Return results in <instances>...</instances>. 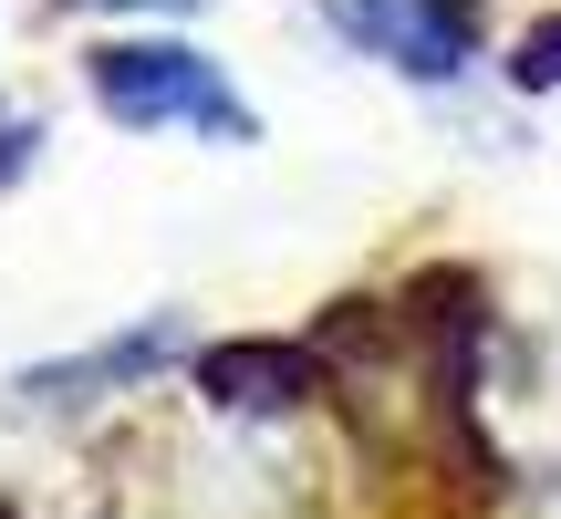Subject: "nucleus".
Wrapping results in <instances>:
<instances>
[{
	"label": "nucleus",
	"instance_id": "nucleus-1",
	"mask_svg": "<svg viewBox=\"0 0 561 519\" xmlns=\"http://www.w3.org/2000/svg\"><path fill=\"white\" fill-rule=\"evenodd\" d=\"M83 94H94L104 125L125 136H208V146H261V104L240 94L219 53L178 32H115L83 53Z\"/></svg>",
	"mask_w": 561,
	"mask_h": 519
},
{
	"label": "nucleus",
	"instance_id": "nucleus-2",
	"mask_svg": "<svg viewBox=\"0 0 561 519\" xmlns=\"http://www.w3.org/2000/svg\"><path fill=\"white\" fill-rule=\"evenodd\" d=\"M312 21L416 94H468L489 73V0H312Z\"/></svg>",
	"mask_w": 561,
	"mask_h": 519
},
{
	"label": "nucleus",
	"instance_id": "nucleus-3",
	"mask_svg": "<svg viewBox=\"0 0 561 519\" xmlns=\"http://www.w3.org/2000/svg\"><path fill=\"white\" fill-rule=\"evenodd\" d=\"M178 354H187L178 322H146V333H104L94 354H62V364H42V374H21L11 395L32 405V416H94V405H115V395H136V384H157Z\"/></svg>",
	"mask_w": 561,
	"mask_h": 519
},
{
	"label": "nucleus",
	"instance_id": "nucleus-4",
	"mask_svg": "<svg viewBox=\"0 0 561 519\" xmlns=\"http://www.w3.org/2000/svg\"><path fill=\"white\" fill-rule=\"evenodd\" d=\"M551 83H561V21L520 32V53H510V94H551Z\"/></svg>",
	"mask_w": 561,
	"mask_h": 519
},
{
	"label": "nucleus",
	"instance_id": "nucleus-5",
	"mask_svg": "<svg viewBox=\"0 0 561 519\" xmlns=\"http://www.w3.org/2000/svg\"><path fill=\"white\" fill-rule=\"evenodd\" d=\"M53 11H73V21H187L208 0H53Z\"/></svg>",
	"mask_w": 561,
	"mask_h": 519
},
{
	"label": "nucleus",
	"instance_id": "nucleus-6",
	"mask_svg": "<svg viewBox=\"0 0 561 519\" xmlns=\"http://www.w3.org/2000/svg\"><path fill=\"white\" fill-rule=\"evenodd\" d=\"M32 146H42V125H32V115H0V187L21 177V157H32Z\"/></svg>",
	"mask_w": 561,
	"mask_h": 519
}]
</instances>
